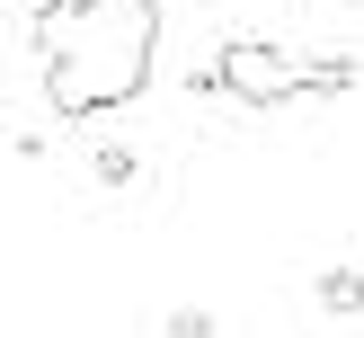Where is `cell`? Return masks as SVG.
Masks as SVG:
<instances>
[{
	"label": "cell",
	"mask_w": 364,
	"mask_h": 338,
	"mask_svg": "<svg viewBox=\"0 0 364 338\" xmlns=\"http://www.w3.org/2000/svg\"><path fill=\"white\" fill-rule=\"evenodd\" d=\"M89 169H98V187H134L142 160H134V142H98V152H89Z\"/></svg>",
	"instance_id": "obj_6"
},
{
	"label": "cell",
	"mask_w": 364,
	"mask_h": 338,
	"mask_svg": "<svg viewBox=\"0 0 364 338\" xmlns=\"http://www.w3.org/2000/svg\"><path fill=\"white\" fill-rule=\"evenodd\" d=\"M151 53H160V0H89L80 45L45 71L53 116H107V107L142 98Z\"/></svg>",
	"instance_id": "obj_1"
},
{
	"label": "cell",
	"mask_w": 364,
	"mask_h": 338,
	"mask_svg": "<svg viewBox=\"0 0 364 338\" xmlns=\"http://www.w3.org/2000/svg\"><path fill=\"white\" fill-rule=\"evenodd\" d=\"M355 80H364L355 53H320V63H302V98H347Z\"/></svg>",
	"instance_id": "obj_4"
},
{
	"label": "cell",
	"mask_w": 364,
	"mask_h": 338,
	"mask_svg": "<svg viewBox=\"0 0 364 338\" xmlns=\"http://www.w3.org/2000/svg\"><path fill=\"white\" fill-rule=\"evenodd\" d=\"M160 338H213V312L205 302H178V312L160 320Z\"/></svg>",
	"instance_id": "obj_7"
},
{
	"label": "cell",
	"mask_w": 364,
	"mask_h": 338,
	"mask_svg": "<svg viewBox=\"0 0 364 338\" xmlns=\"http://www.w3.org/2000/svg\"><path fill=\"white\" fill-rule=\"evenodd\" d=\"M311 302H320V312H338V320H347V312H364V267H320Z\"/></svg>",
	"instance_id": "obj_5"
},
{
	"label": "cell",
	"mask_w": 364,
	"mask_h": 338,
	"mask_svg": "<svg viewBox=\"0 0 364 338\" xmlns=\"http://www.w3.org/2000/svg\"><path fill=\"white\" fill-rule=\"evenodd\" d=\"M213 71H223V98H240V107H294L302 98V63L284 45H267V36H231L223 53H213Z\"/></svg>",
	"instance_id": "obj_2"
},
{
	"label": "cell",
	"mask_w": 364,
	"mask_h": 338,
	"mask_svg": "<svg viewBox=\"0 0 364 338\" xmlns=\"http://www.w3.org/2000/svg\"><path fill=\"white\" fill-rule=\"evenodd\" d=\"M80 18H89V0H36V9H27V45H36V63H45V71L80 45Z\"/></svg>",
	"instance_id": "obj_3"
}]
</instances>
